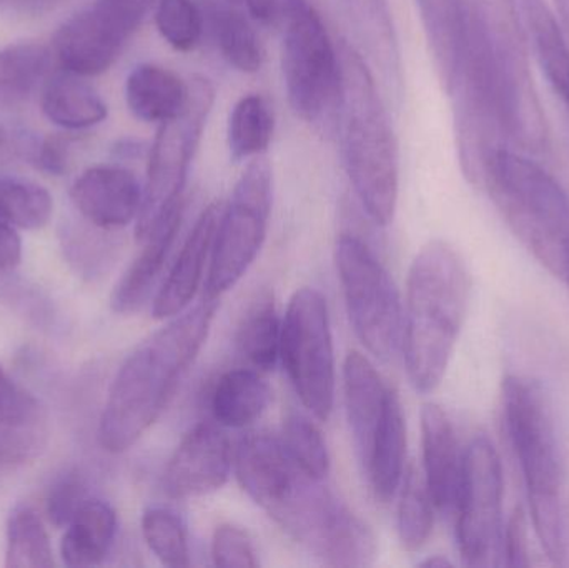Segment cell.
Instances as JSON below:
<instances>
[{"label":"cell","mask_w":569,"mask_h":568,"mask_svg":"<svg viewBox=\"0 0 569 568\" xmlns=\"http://www.w3.org/2000/svg\"><path fill=\"white\" fill-rule=\"evenodd\" d=\"M217 309V300L203 299L169 319L127 357L100 417L99 442L103 450L127 452L160 419L183 373L206 346Z\"/></svg>","instance_id":"cell-1"},{"label":"cell","mask_w":569,"mask_h":568,"mask_svg":"<svg viewBox=\"0 0 569 568\" xmlns=\"http://www.w3.org/2000/svg\"><path fill=\"white\" fill-rule=\"evenodd\" d=\"M505 432L520 464L535 532L553 566L569 567V464L543 383L505 379Z\"/></svg>","instance_id":"cell-2"},{"label":"cell","mask_w":569,"mask_h":568,"mask_svg":"<svg viewBox=\"0 0 569 568\" xmlns=\"http://www.w3.org/2000/svg\"><path fill=\"white\" fill-rule=\"evenodd\" d=\"M340 100L337 123L345 169L367 216L377 226L393 222L400 166L393 127L383 97L363 57L347 40L337 46Z\"/></svg>","instance_id":"cell-3"},{"label":"cell","mask_w":569,"mask_h":568,"mask_svg":"<svg viewBox=\"0 0 569 568\" xmlns=\"http://www.w3.org/2000/svg\"><path fill=\"white\" fill-rule=\"evenodd\" d=\"M470 289L467 266L450 243L431 240L415 256L408 272L401 352L417 392H433L447 376Z\"/></svg>","instance_id":"cell-4"},{"label":"cell","mask_w":569,"mask_h":568,"mask_svg":"<svg viewBox=\"0 0 569 568\" xmlns=\"http://www.w3.org/2000/svg\"><path fill=\"white\" fill-rule=\"evenodd\" d=\"M233 469L243 492L288 536L310 550L320 542L340 502L298 469L279 437L247 434L233 454Z\"/></svg>","instance_id":"cell-5"},{"label":"cell","mask_w":569,"mask_h":568,"mask_svg":"<svg viewBox=\"0 0 569 568\" xmlns=\"http://www.w3.org/2000/svg\"><path fill=\"white\" fill-rule=\"evenodd\" d=\"M483 190L521 243L561 279L569 247V196L561 183L533 160L501 147Z\"/></svg>","instance_id":"cell-6"},{"label":"cell","mask_w":569,"mask_h":568,"mask_svg":"<svg viewBox=\"0 0 569 568\" xmlns=\"http://www.w3.org/2000/svg\"><path fill=\"white\" fill-rule=\"evenodd\" d=\"M187 86L186 106L160 123L150 149L142 207L136 220L139 242L182 206L190 166L216 102V87L207 77L193 76Z\"/></svg>","instance_id":"cell-7"},{"label":"cell","mask_w":569,"mask_h":568,"mask_svg":"<svg viewBox=\"0 0 569 568\" xmlns=\"http://www.w3.org/2000/svg\"><path fill=\"white\" fill-rule=\"evenodd\" d=\"M351 327L377 359L393 360L403 347L405 309L388 270L365 240L341 233L335 250Z\"/></svg>","instance_id":"cell-8"},{"label":"cell","mask_w":569,"mask_h":568,"mask_svg":"<svg viewBox=\"0 0 569 568\" xmlns=\"http://www.w3.org/2000/svg\"><path fill=\"white\" fill-rule=\"evenodd\" d=\"M273 173L262 156L250 160L223 206L207 270L203 299L217 300L240 282L256 262L269 230Z\"/></svg>","instance_id":"cell-9"},{"label":"cell","mask_w":569,"mask_h":568,"mask_svg":"<svg viewBox=\"0 0 569 568\" xmlns=\"http://www.w3.org/2000/svg\"><path fill=\"white\" fill-rule=\"evenodd\" d=\"M282 70L288 102L308 123L335 122L340 59L320 13L297 0L283 23Z\"/></svg>","instance_id":"cell-10"},{"label":"cell","mask_w":569,"mask_h":568,"mask_svg":"<svg viewBox=\"0 0 569 568\" xmlns=\"http://www.w3.org/2000/svg\"><path fill=\"white\" fill-rule=\"evenodd\" d=\"M280 360L301 406L320 422L335 406V350L327 299L313 287L291 296L282 320Z\"/></svg>","instance_id":"cell-11"},{"label":"cell","mask_w":569,"mask_h":568,"mask_svg":"<svg viewBox=\"0 0 569 568\" xmlns=\"http://www.w3.org/2000/svg\"><path fill=\"white\" fill-rule=\"evenodd\" d=\"M455 514L465 566H503V469L487 436L475 437L463 452Z\"/></svg>","instance_id":"cell-12"},{"label":"cell","mask_w":569,"mask_h":568,"mask_svg":"<svg viewBox=\"0 0 569 568\" xmlns=\"http://www.w3.org/2000/svg\"><path fill=\"white\" fill-rule=\"evenodd\" d=\"M495 66L501 123L508 143L527 152L548 147V123L531 77L525 39L518 32L507 6L493 12Z\"/></svg>","instance_id":"cell-13"},{"label":"cell","mask_w":569,"mask_h":568,"mask_svg":"<svg viewBox=\"0 0 569 568\" xmlns=\"http://www.w3.org/2000/svg\"><path fill=\"white\" fill-rule=\"evenodd\" d=\"M153 2L157 0H93L57 32L53 46L63 69L82 77L109 70Z\"/></svg>","instance_id":"cell-14"},{"label":"cell","mask_w":569,"mask_h":568,"mask_svg":"<svg viewBox=\"0 0 569 568\" xmlns=\"http://www.w3.org/2000/svg\"><path fill=\"white\" fill-rule=\"evenodd\" d=\"M232 467L229 437L220 426L199 423L173 450L163 472V490L176 500L209 496L226 486Z\"/></svg>","instance_id":"cell-15"},{"label":"cell","mask_w":569,"mask_h":568,"mask_svg":"<svg viewBox=\"0 0 569 568\" xmlns=\"http://www.w3.org/2000/svg\"><path fill=\"white\" fill-rule=\"evenodd\" d=\"M358 50L395 100L403 96V62L388 0H338Z\"/></svg>","instance_id":"cell-16"},{"label":"cell","mask_w":569,"mask_h":568,"mask_svg":"<svg viewBox=\"0 0 569 568\" xmlns=\"http://www.w3.org/2000/svg\"><path fill=\"white\" fill-rule=\"evenodd\" d=\"M73 206L100 229H122L139 217L143 187L130 170L119 166L87 169L73 182Z\"/></svg>","instance_id":"cell-17"},{"label":"cell","mask_w":569,"mask_h":568,"mask_svg":"<svg viewBox=\"0 0 569 568\" xmlns=\"http://www.w3.org/2000/svg\"><path fill=\"white\" fill-rule=\"evenodd\" d=\"M222 210L223 203L213 202L200 213L162 287L157 290L152 307L156 319H172L192 306L212 256Z\"/></svg>","instance_id":"cell-18"},{"label":"cell","mask_w":569,"mask_h":568,"mask_svg":"<svg viewBox=\"0 0 569 568\" xmlns=\"http://www.w3.org/2000/svg\"><path fill=\"white\" fill-rule=\"evenodd\" d=\"M50 439L46 407L0 367V464H27L42 456Z\"/></svg>","instance_id":"cell-19"},{"label":"cell","mask_w":569,"mask_h":568,"mask_svg":"<svg viewBox=\"0 0 569 568\" xmlns=\"http://www.w3.org/2000/svg\"><path fill=\"white\" fill-rule=\"evenodd\" d=\"M421 447L425 479L435 507L441 514H455L463 470V454L460 452L450 417L437 403H425L421 409Z\"/></svg>","instance_id":"cell-20"},{"label":"cell","mask_w":569,"mask_h":568,"mask_svg":"<svg viewBox=\"0 0 569 568\" xmlns=\"http://www.w3.org/2000/svg\"><path fill=\"white\" fill-rule=\"evenodd\" d=\"M182 212L183 206H180L140 242L143 246L142 250L120 277L110 297L113 312L130 316L139 312L149 302L176 242L177 232L182 223Z\"/></svg>","instance_id":"cell-21"},{"label":"cell","mask_w":569,"mask_h":568,"mask_svg":"<svg viewBox=\"0 0 569 568\" xmlns=\"http://www.w3.org/2000/svg\"><path fill=\"white\" fill-rule=\"evenodd\" d=\"M390 389L368 357L358 350L348 353L343 363L345 407L361 464L367 459Z\"/></svg>","instance_id":"cell-22"},{"label":"cell","mask_w":569,"mask_h":568,"mask_svg":"<svg viewBox=\"0 0 569 568\" xmlns=\"http://www.w3.org/2000/svg\"><path fill=\"white\" fill-rule=\"evenodd\" d=\"M407 459V423L397 390L390 389L383 416L371 440L363 470L370 480L375 499L388 504L395 499L403 480Z\"/></svg>","instance_id":"cell-23"},{"label":"cell","mask_w":569,"mask_h":568,"mask_svg":"<svg viewBox=\"0 0 569 568\" xmlns=\"http://www.w3.org/2000/svg\"><path fill=\"white\" fill-rule=\"evenodd\" d=\"M60 557L69 567L100 566L116 542L117 514L109 504L87 499L66 527Z\"/></svg>","instance_id":"cell-24"},{"label":"cell","mask_w":569,"mask_h":568,"mask_svg":"<svg viewBox=\"0 0 569 568\" xmlns=\"http://www.w3.org/2000/svg\"><path fill=\"white\" fill-rule=\"evenodd\" d=\"M272 392L262 372L252 369H233L222 373L213 386L210 410L217 426L227 429H246L266 412Z\"/></svg>","instance_id":"cell-25"},{"label":"cell","mask_w":569,"mask_h":568,"mask_svg":"<svg viewBox=\"0 0 569 568\" xmlns=\"http://www.w3.org/2000/svg\"><path fill=\"white\" fill-rule=\"evenodd\" d=\"M40 106L50 122L67 130L89 129L109 113L99 92L82 76L66 69L47 79Z\"/></svg>","instance_id":"cell-26"},{"label":"cell","mask_w":569,"mask_h":568,"mask_svg":"<svg viewBox=\"0 0 569 568\" xmlns=\"http://www.w3.org/2000/svg\"><path fill=\"white\" fill-rule=\"evenodd\" d=\"M189 86L172 70L153 63L137 66L127 77L126 100L130 112L143 122L172 119L187 102Z\"/></svg>","instance_id":"cell-27"},{"label":"cell","mask_w":569,"mask_h":568,"mask_svg":"<svg viewBox=\"0 0 569 568\" xmlns=\"http://www.w3.org/2000/svg\"><path fill=\"white\" fill-rule=\"evenodd\" d=\"M438 79L450 92L457 79L463 39V0H417Z\"/></svg>","instance_id":"cell-28"},{"label":"cell","mask_w":569,"mask_h":568,"mask_svg":"<svg viewBox=\"0 0 569 568\" xmlns=\"http://www.w3.org/2000/svg\"><path fill=\"white\" fill-rule=\"evenodd\" d=\"M237 350L252 369H276L282 349V320L272 293L260 292L247 307L236 336Z\"/></svg>","instance_id":"cell-29"},{"label":"cell","mask_w":569,"mask_h":568,"mask_svg":"<svg viewBox=\"0 0 569 568\" xmlns=\"http://www.w3.org/2000/svg\"><path fill=\"white\" fill-rule=\"evenodd\" d=\"M50 52L40 43H16L0 50V109L19 106L47 77Z\"/></svg>","instance_id":"cell-30"},{"label":"cell","mask_w":569,"mask_h":568,"mask_svg":"<svg viewBox=\"0 0 569 568\" xmlns=\"http://www.w3.org/2000/svg\"><path fill=\"white\" fill-rule=\"evenodd\" d=\"M273 129L276 119L267 100L253 93L242 97L230 112L227 130L233 162L262 156L272 142Z\"/></svg>","instance_id":"cell-31"},{"label":"cell","mask_w":569,"mask_h":568,"mask_svg":"<svg viewBox=\"0 0 569 568\" xmlns=\"http://www.w3.org/2000/svg\"><path fill=\"white\" fill-rule=\"evenodd\" d=\"M398 502V536L408 552H418L433 532L435 502L423 470L410 466L401 480Z\"/></svg>","instance_id":"cell-32"},{"label":"cell","mask_w":569,"mask_h":568,"mask_svg":"<svg viewBox=\"0 0 569 568\" xmlns=\"http://www.w3.org/2000/svg\"><path fill=\"white\" fill-rule=\"evenodd\" d=\"M52 566V546L42 519L32 507L17 506L7 520L6 567L49 568Z\"/></svg>","instance_id":"cell-33"},{"label":"cell","mask_w":569,"mask_h":568,"mask_svg":"<svg viewBox=\"0 0 569 568\" xmlns=\"http://www.w3.org/2000/svg\"><path fill=\"white\" fill-rule=\"evenodd\" d=\"M217 47L233 69L256 73L262 69L263 49L256 29L232 7L216 6L210 12Z\"/></svg>","instance_id":"cell-34"},{"label":"cell","mask_w":569,"mask_h":568,"mask_svg":"<svg viewBox=\"0 0 569 568\" xmlns=\"http://www.w3.org/2000/svg\"><path fill=\"white\" fill-rule=\"evenodd\" d=\"M377 557V539L370 527L345 507L331 527L318 559L330 567H370Z\"/></svg>","instance_id":"cell-35"},{"label":"cell","mask_w":569,"mask_h":568,"mask_svg":"<svg viewBox=\"0 0 569 568\" xmlns=\"http://www.w3.org/2000/svg\"><path fill=\"white\" fill-rule=\"evenodd\" d=\"M52 212V196L46 187L30 180L0 177V216L16 229H42Z\"/></svg>","instance_id":"cell-36"},{"label":"cell","mask_w":569,"mask_h":568,"mask_svg":"<svg viewBox=\"0 0 569 568\" xmlns=\"http://www.w3.org/2000/svg\"><path fill=\"white\" fill-rule=\"evenodd\" d=\"M282 444L298 469L310 479L323 482L330 472V452L313 420L300 412L284 417Z\"/></svg>","instance_id":"cell-37"},{"label":"cell","mask_w":569,"mask_h":568,"mask_svg":"<svg viewBox=\"0 0 569 568\" xmlns=\"http://www.w3.org/2000/svg\"><path fill=\"white\" fill-rule=\"evenodd\" d=\"M142 534L150 552L160 564L172 568L190 566L186 524L173 510L166 507L147 509L142 516Z\"/></svg>","instance_id":"cell-38"},{"label":"cell","mask_w":569,"mask_h":568,"mask_svg":"<svg viewBox=\"0 0 569 568\" xmlns=\"http://www.w3.org/2000/svg\"><path fill=\"white\" fill-rule=\"evenodd\" d=\"M157 29L179 52L196 49L202 39L203 13L192 0H157Z\"/></svg>","instance_id":"cell-39"},{"label":"cell","mask_w":569,"mask_h":568,"mask_svg":"<svg viewBox=\"0 0 569 568\" xmlns=\"http://www.w3.org/2000/svg\"><path fill=\"white\" fill-rule=\"evenodd\" d=\"M87 499L89 497H87V484L83 477L76 470L63 474L47 494L46 512L50 524L57 529L69 526L70 520Z\"/></svg>","instance_id":"cell-40"},{"label":"cell","mask_w":569,"mask_h":568,"mask_svg":"<svg viewBox=\"0 0 569 568\" xmlns=\"http://www.w3.org/2000/svg\"><path fill=\"white\" fill-rule=\"evenodd\" d=\"M212 560L217 567H259V557L252 539L247 530L233 524H222L213 532Z\"/></svg>","instance_id":"cell-41"},{"label":"cell","mask_w":569,"mask_h":568,"mask_svg":"<svg viewBox=\"0 0 569 568\" xmlns=\"http://www.w3.org/2000/svg\"><path fill=\"white\" fill-rule=\"evenodd\" d=\"M503 566H531L527 514L521 506L511 514L503 530Z\"/></svg>","instance_id":"cell-42"},{"label":"cell","mask_w":569,"mask_h":568,"mask_svg":"<svg viewBox=\"0 0 569 568\" xmlns=\"http://www.w3.org/2000/svg\"><path fill=\"white\" fill-rule=\"evenodd\" d=\"M69 137H52L43 140L36 152V162L43 172L62 176L69 166Z\"/></svg>","instance_id":"cell-43"},{"label":"cell","mask_w":569,"mask_h":568,"mask_svg":"<svg viewBox=\"0 0 569 568\" xmlns=\"http://www.w3.org/2000/svg\"><path fill=\"white\" fill-rule=\"evenodd\" d=\"M250 16L263 26H283L297 0H242Z\"/></svg>","instance_id":"cell-44"},{"label":"cell","mask_w":569,"mask_h":568,"mask_svg":"<svg viewBox=\"0 0 569 568\" xmlns=\"http://www.w3.org/2000/svg\"><path fill=\"white\" fill-rule=\"evenodd\" d=\"M22 259V240L16 227L0 216V270L13 269Z\"/></svg>","instance_id":"cell-45"},{"label":"cell","mask_w":569,"mask_h":568,"mask_svg":"<svg viewBox=\"0 0 569 568\" xmlns=\"http://www.w3.org/2000/svg\"><path fill=\"white\" fill-rule=\"evenodd\" d=\"M543 2H547V0H505V6H507L508 12H510L520 36L525 22L530 19L531 13Z\"/></svg>","instance_id":"cell-46"},{"label":"cell","mask_w":569,"mask_h":568,"mask_svg":"<svg viewBox=\"0 0 569 568\" xmlns=\"http://www.w3.org/2000/svg\"><path fill=\"white\" fill-rule=\"evenodd\" d=\"M557 2L558 13H560L561 27L567 30L569 36V0H555Z\"/></svg>","instance_id":"cell-47"},{"label":"cell","mask_w":569,"mask_h":568,"mask_svg":"<svg viewBox=\"0 0 569 568\" xmlns=\"http://www.w3.org/2000/svg\"><path fill=\"white\" fill-rule=\"evenodd\" d=\"M421 567H451L453 564L450 560L445 559V557L435 556L431 559L423 560L420 564Z\"/></svg>","instance_id":"cell-48"},{"label":"cell","mask_w":569,"mask_h":568,"mask_svg":"<svg viewBox=\"0 0 569 568\" xmlns=\"http://www.w3.org/2000/svg\"><path fill=\"white\" fill-rule=\"evenodd\" d=\"M560 280H563V282L567 283V286L569 287V249L567 252V260H565L563 273H561Z\"/></svg>","instance_id":"cell-49"},{"label":"cell","mask_w":569,"mask_h":568,"mask_svg":"<svg viewBox=\"0 0 569 568\" xmlns=\"http://www.w3.org/2000/svg\"><path fill=\"white\" fill-rule=\"evenodd\" d=\"M3 139H6V132H3L2 127H0V146H2Z\"/></svg>","instance_id":"cell-50"}]
</instances>
